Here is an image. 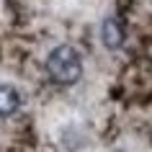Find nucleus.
<instances>
[{
  "label": "nucleus",
  "instance_id": "obj_1",
  "mask_svg": "<svg viewBox=\"0 0 152 152\" xmlns=\"http://www.w3.org/2000/svg\"><path fill=\"white\" fill-rule=\"evenodd\" d=\"M47 72L59 85H75L83 77V59L77 54V49L70 44L54 47L47 57Z\"/></svg>",
  "mask_w": 152,
  "mask_h": 152
},
{
  "label": "nucleus",
  "instance_id": "obj_2",
  "mask_svg": "<svg viewBox=\"0 0 152 152\" xmlns=\"http://www.w3.org/2000/svg\"><path fill=\"white\" fill-rule=\"evenodd\" d=\"M101 41H103L106 49H121L124 44V26L116 21V18H106L101 23Z\"/></svg>",
  "mask_w": 152,
  "mask_h": 152
},
{
  "label": "nucleus",
  "instance_id": "obj_3",
  "mask_svg": "<svg viewBox=\"0 0 152 152\" xmlns=\"http://www.w3.org/2000/svg\"><path fill=\"white\" fill-rule=\"evenodd\" d=\"M21 106V96L13 85H0V116H13Z\"/></svg>",
  "mask_w": 152,
  "mask_h": 152
}]
</instances>
